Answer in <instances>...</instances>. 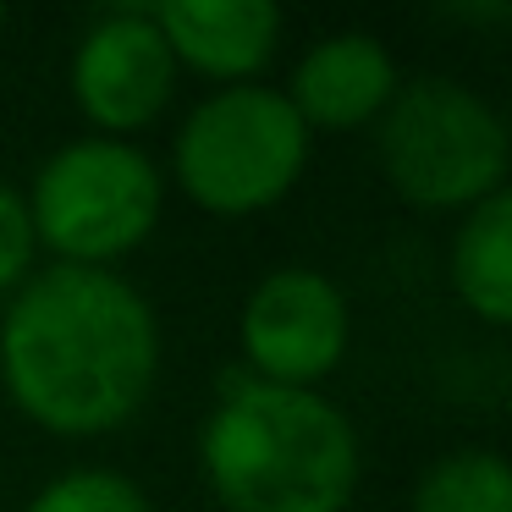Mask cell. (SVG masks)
<instances>
[{"instance_id":"6da1fadb","label":"cell","mask_w":512,"mask_h":512,"mask_svg":"<svg viewBox=\"0 0 512 512\" xmlns=\"http://www.w3.org/2000/svg\"><path fill=\"white\" fill-rule=\"evenodd\" d=\"M0 380L12 408L50 435L122 430L160 380V320L116 270L45 265L6 303Z\"/></svg>"},{"instance_id":"7a4b0ae2","label":"cell","mask_w":512,"mask_h":512,"mask_svg":"<svg viewBox=\"0 0 512 512\" xmlns=\"http://www.w3.org/2000/svg\"><path fill=\"white\" fill-rule=\"evenodd\" d=\"M199 468L226 512H347L364 452L331 397L248 375L204 419Z\"/></svg>"},{"instance_id":"3957f363","label":"cell","mask_w":512,"mask_h":512,"mask_svg":"<svg viewBox=\"0 0 512 512\" xmlns=\"http://www.w3.org/2000/svg\"><path fill=\"white\" fill-rule=\"evenodd\" d=\"M375 155L413 210H474L507 188L512 138L501 111L457 78H413L375 122Z\"/></svg>"},{"instance_id":"277c9868","label":"cell","mask_w":512,"mask_h":512,"mask_svg":"<svg viewBox=\"0 0 512 512\" xmlns=\"http://www.w3.org/2000/svg\"><path fill=\"white\" fill-rule=\"evenodd\" d=\"M309 127L281 89L237 83L215 89L188 111L171 144V177L204 215L243 221L276 210L309 166Z\"/></svg>"},{"instance_id":"5b68a950","label":"cell","mask_w":512,"mask_h":512,"mask_svg":"<svg viewBox=\"0 0 512 512\" xmlns=\"http://www.w3.org/2000/svg\"><path fill=\"white\" fill-rule=\"evenodd\" d=\"M28 221L56 265L111 270L144 248L166 210L160 166L127 138H72L34 171Z\"/></svg>"},{"instance_id":"8992f818","label":"cell","mask_w":512,"mask_h":512,"mask_svg":"<svg viewBox=\"0 0 512 512\" xmlns=\"http://www.w3.org/2000/svg\"><path fill=\"white\" fill-rule=\"evenodd\" d=\"M237 347L254 380L314 391L347 358V292L314 265L270 270L243 298Z\"/></svg>"},{"instance_id":"52a82bcc","label":"cell","mask_w":512,"mask_h":512,"mask_svg":"<svg viewBox=\"0 0 512 512\" xmlns=\"http://www.w3.org/2000/svg\"><path fill=\"white\" fill-rule=\"evenodd\" d=\"M177 61H171L166 39H160L149 6H122L105 12L72 50V100H78L83 122L94 138H127L144 133L166 116L177 100Z\"/></svg>"},{"instance_id":"ba28073f","label":"cell","mask_w":512,"mask_h":512,"mask_svg":"<svg viewBox=\"0 0 512 512\" xmlns=\"http://www.w3.org/2000/svg\"><path fill=\"white\" fill-rule=\"evenodd\" d=\"M397 89H402V72L391 61V50L364 28H342V34H325L303 50L298 67H292V83L281 94H287V105L314 138V133L375 127Z\"/></svg>"},{"instance_id":"9c48e42d","label":"cell","mask_w":512,"mask_h":512,"mask_svg":"<svg viewBox=\"0 0 512 512\" xmlns=\"http://www.w3.org/2000/svg\"><path fill=\"white\" fill-rule=\"evenodd\" d=\"M177 72L237 89L270 67L281 45V12L270 0H160L149 6Z\"/></svg>"},{"instance_id":"30bf717a","label":"cell","mask_w":512,"mask_h":512,"mask_svg":"<svg viewBox=\"0 0 512 512\" xmlns=\"http://www.w3.org/2000/svg\"><path fill=\"white\" fill-rule=\"evenodd\" d=\"M452 292L479 325H512V193H490L485 204L463 210L446 254Z\"/></svg>"},{"instance_id":"8fae6325","label":"cell","mask_w":512,"mask_h":512,"mask_svg":"<svg viewBox=\"0 0 512 512\" xmlns=\"http://www.w3.org/2000/svg\"><path fill=\"white\" fill-rule=\"evenodd\" d=\"M408 512H512V468L501 452L468 446L424 468Z\"/></svg>"},{"instance_id":"7c38bea8","label":"cell","mask_w":512,"mask_h":512,"mask_svg":"<svg viewBox=\"0 0 512 512\" xmlns=\"http://www.w3.org/2000/svg\"><path fill=\"white\" fill-rule=\"evenodd\" d=\"M28 512H155L138 479L116 474V468H67V474L45 479Z\"/></svg>"},{"instance_id":"4fadbf2b","label":"cell","mask_w":512,"mask_h":512,"mask_svg":"<svg viewBox=\"0 0 512 512\" xmlns=\"http://www.w3.org/2000/svg\"><path fill=\"white\" fill-rule=\"evenodd\" d=\"M34 259H39V237L34 221H28V199L23 188L0 177V298H12L34 276Z\"/></svg>"},{"instance_id":"5bb4252c","label":"cell","mask_w":512,"mask_h":512,"mask_svg":"<svg viewBox=\"0 0 512 512\" xmlns=\"http://www.w3.org/2000/svg\"><path fill=\"white\" fill-rule=\"evenodd\" d=\"M0 34H6V6H0Z\"/></svg>"}]
</instances>
